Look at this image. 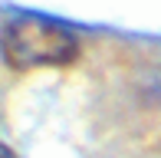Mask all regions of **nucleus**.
<instances>
[{
	"instance_id": "obj_1",
	"label": "nucleus",
	"mask_w": 161,
	"mask_h": 158,
	"mask_svg": "<svg viewBox=\"0 0 161 158\" xmlns=\"http://www.w3.org/2000/svg\"><path fill=\"white\" fill-rule=\"evenodd\" d=\"M79 56V37L46 13H13L0 30V59L17 73L69 66Z\"/></svg>"
}]
</instances>
